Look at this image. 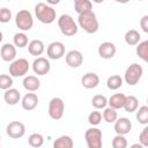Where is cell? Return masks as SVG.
I'll return each instance as SVG.
<instances>
[{
  "label": "cell",
  "mask_w": 148,
  "mask_h": 148,
  "mask_svg": "<svg viewBox=\"0 0 148 148\" xmlns=\"http://www.w3.org/2000/svg\"><path fill=\"white\" fill-rule=\"evenodd\" d=\"M0 57L6 62H12L16 58V46L10 43H6L0 49Z\"/></svg>",
  "instance_id": "obj_14"
},
{
  "label": "cell",
  "mask_w": 148,
  "mask_h": 148,
  "mask_svg": "<svg viewBox=\"0 0 148 148\" xmlns=\"http://www.w3.org/2000/svg\"><path fill=\"white\" fill-rule=\"evenodd\" d=\"M2 39H3V35H2V32L0 31V43L2 42Z\"/></svg>",
  "instance_id": "obj_43"
},
{
  "label": "cell",
  "mask_w": 148,
  "mask_h": 148,
  "mask_svg": "<svg viewBox=\"0 0 148 148\" xmlns=\"http://www.w3.org/2000/svg\"><path fill=\"white\" fill-rule=\"evenodd\" d=\"M77 24L87 34H95L99 28V23H98V20L96 17V14L92 10L79 14Z\"/></svg>",
  "instance_id": "obj_1"
},
{
  "label": "cell",
  "mask_w": 148,
  "mask_h": 148,
  "mask_svg": "<svg viewBox=\"0 0 148 148\" xmlns=\"http://www.w3.org/2000/svg\"><path fill=\"white\" fill-rule=\"evenodd\" d=\"M15 24L23 32L29 31L34 25V17L28 9H21L20 12H17L15 16Z\"/></svg>",
  "instance_id": "obj_5"
},
{
  "label": "cell",
  "mask_w": 148,
  "mask_h": 148,
  "mask_svg": "<svg viewBox=\"0 0 148 148\" xmlns=\"http://www.w3.org/2000/svg\"><path fill=\"white\" fill-rule=\"evenodd\" d=\"M81 84L86 89H94L99 84V76L96 73H86L81 79Z\"/></svg>",
  "instance_id": "obj_17"
},
{
  "label": "cell",
  "mask_w": 148,
  "mask_h": 148,
  "mask_svg": "<svg viewBox=\"0 0 148 148\" xmlns=\"http://www.w3.org/2000/svg\"><path fill=\"white\" fill-rule=\"evenodd\" d=\"M13 43L15 46L23 49L28 45V36L24 32H16L13 37Z\"/></svg>",
  "instance_id": "obj_30"
},
{
  "label": "cell",
  "mask_w": 148,
  "mask_h": 148,
  "mask_svg": "<svg viewBox=\"0 0 148 148\" xmlns=\"http://www.w3.org/2000/svg\"><path fill=\"white\" fill-rule=\"evenodd\" d=\"M46 2L50 5V6H53V5H58L60 2V0H46Z\"/></svg>",
  "instance_id": "obj_39"
},
{
  "label": "cell",
  "mask_w": 148,
  "mask_h": 148,
  "mask_svg": "<svg viewBox=\"0 0 148 148\" xmlns=\"http://www.w3.org/2000/svg\"><path fill=\"white\" fill-rule=\"evenodd\" d=\"M135 52L139 58H141L143 61H148V40L139 42L136 44Z\"/></svg>",
  "instance_id": "obj_27"
},
{
  "label": "cell",
  "mask_w": 148,
  "mask_h": 148,
  "mask_svg": "<svg viewBox=\"0 0 148 148\" xmlns=\"http://www.w3.org/2000/svg\"><path fill=\"white\" fill-rule=\"evenodd\" d=\"M13 86V76L8 74H0V89L7 90Z\"/></svg>",
  "instance_id": "obj_33"
},
{
  "label": "cell",
  "mask_w": 148,
  "mask_h": 148,
  "mask_svg": "<svg viewBox=\"0 0 148 148\" xmlns=\"http://www.w3.org/2000/svg\"><path fill=\"white\" fill-rule=\"evenodd\" d=\"M124 39H125V42H126L127 45L134 46V45H136L141 40V35H140V32L138 30L131 29V30L126 31V34L124 36Z\"/></svg>",
  "instance_id": "obj_22"
},
{
  "label": "cell",
  "mask_w": 148,
  "mask_h": 148,
  "mask_svg": "<svg viewBox=\"0 0 148 148\" xmlns=\"http://www.w3.org/2000/svg\"><path fill=\"white\" fill-rule=\"evenodd\" d=\"M140 27L143 32H148V15H143L140 20Z\"/></svg>",
  "instance_id": "obj_38"
},
{
  "label": "cell",
  "mask_w": 148,
  "mask_h": 148,
  "mask_svg": "<svg viewBox=\"0 0 148 148\" xmlns=\"http://www.w3.org/2000/svg\"><path fill=\"white\" fill-rule=\"evenodd\" d=\"M91 105L96 109V110H99V109H104L106 105H108V98L104 96V95H95L92 98H91Z\"/></svg>",
  "instance_id": "obj_31"
},
{
  "label": "cell",
  "mask_w": 148,
  "mask_h": 148,
  "mask_svg": "<svg viewBox=\"0 0 148 148\" xmlns=\"http://www.w3.org/2000/svg\"><path fill=\"white\" fill-rule=\"evenodd\" d=\"M12 20V10L7 7L0 8V23H8Z\"/></svg>",
  "instance_id": "obj_36"
},
{
  "label": "cell",
  "mask_w": 148,
  "mask_h": 148,
  "mask_svg": "<svg viewBox=\"0 0 148 148\" xmlns=\"http://www.w3.org/2000/svg\"><path fill=\"white\" fill-rule=\"evenodd\" d=\"M46 54L52 60H59L65 56V45L61 42H52L46 49Z\"/></svg>",
  "instance_id": "obj_10"
},
{
  "label": "cell",
  "mask_w": 148,
  "mask_h": 148,
  "mask_svg": "<svg viewBox=\"0 0 148 148\" xmlns=\"http://www.w3.org/2000/svg\"><path fill=\"white\" fill-rule=\"evenodd\" d=\"M139 142L142 147H148V127L147 126L141 131L139 135Z\"/></svg>",
  "instance_id": "obj_37"
},
{
  "label": "cell",
  "mask_w": 148,
  "mask_h": 148,
  "mask_svg": "<svg viewBox=\"0 0 148 148\" xmlns=\"http://www.w3.org/2000/svg\"><path fill=\"white\" fill-rule=\"evenodd\" d=\"M74 9L77 14L92 10V2L90 0H77L74 1Z\"/></svg>",
  "instance_id": "obj_24"
},
{
  "label": "cell",
  "mask_w": 148,
  "mask_h": 148,
  "mask_svg": "<svg viewBox=\"0 0 148 148\" xmlns=\"http://www.w3.org/2000/svg\"><path fill=\"white\" fill-rule=\"evenodd\" d=\"M38 96L34 92V91H29L28 94H25L22 99H21V104H22V108L25 110V111H31L34 110L37 105H38Z\"/></svg>",
  "instance_id": "obj_16"
},
{
  "label": "cell",
  "mask_w": 148,
  "mask_h": 148,
  "mask_svg": "<svg viewBox=\"0 0 148 148\" xmlns=\"http://www.w3.org/2000/svg\"><path fill=\"white\" fill-rule=\"evenodd\" d=\"M51 69L50 61L44 57H37L32 62V71L37 75H46Z\"/></svg>",
  "instance_id": "obj_11"
},
{
  "label": "cell",
  "mask_w": 148,
  "mask_h": 148,
  "mask_svg": "<svg viewBox=\"0 0 148 148\" xmlns=\"http://www.w3.org/2000/svg\"><path fill=\"white\" fill-rule=\"evenodd\" d=\"M6 133L12 139H20L25 134V126L22 121H10L6 127Z\"/></svg>",
  "instance_id": "obj_9"
},
{
  "label": "cell",
  "mask_w": 148,
  "mask_h": 148,
  "mask_svg": "<svg viewBox=\"0 0 148 148\" xmlns=\"http://www.w3.org/2000/svg\"><path fill=\"white\" fill-rule=\"evenodd\" d=\"M125 99H126V95L125 94L117 92V94H113L108 99V104H109V106H111V108H113L116 110H119V109H123Z\"/></svg>",
  "instance_id": "obj_21"
},
{
  "label": "cell",
  "mask_w": 148,
  "mask_h": 148,
  "mask_svg": "<svg viewBox=\"0 0 148 148\" xmlns=\"http://www.w3.org/2000/svg\"><path fill=\"white\" fill-rule=\"evenodd\" d=\"M84 139L88 148H101L102 147V131L97 127L88 128L84 133Z\"/></svg>",
  "instance_id": "obj_8"
},
{
  "label": "cell",
  "mask_w": 148,
  "mask_h": 148,
  "mask_svg": "<svg viewBox=\"0 0 148 148\" xmlns=\"http://www.w3.org/2000/svg\"><path fill=\"white\" fill-rule=\"evenodd\" d=\"M65 60L67 66H69L71 68H77L83 62V54L79 50H71L67 52Z\"/></svg>",
  "instance_id": "obj_12"
},
{
  "label": "cell",
  "mask_w": 148,
  "mask_h": 148,
  "mask_svg": "<svg viewBox=\"0 0 148 148\" xmlns=\"http://www.w3.org/2000/svg\"><path fill=\"white\" fill-rule=\"evenodd\" d=\"M142 74H143V68L141 65L136 64V62H133L131 64L126 71H125V74H124V81L128 84V86H135L136 83H139L140 79L142 77Z\"/></svg>",
  "instance_id": "obj_4"
},
{
  "label": "cell",
  "mask_w": 148,
  "mask_h": 148,
  "mask_svg": "<svg viewBox=\"0 0 148 148\" xmlns=\"http://www.w3.org/2000/svg\"><path fill=\"white\" fill-rule=\"evenodd\" d=\"M28 51L31 56L39 57L44 53L45 51V45L40 39H32L31 42L28 43Z\"/></svg>",
  "instance_id": "obj_19"
},
{
  "label": "cell",
  "mask_w": 148,
  "mask_h": 148,
  "mask_svg": "<svg viewBox=\"0 0 148 148\" xmlns=\"http://www.w3.org/2000/svg\"><path fill=\"white\" fill-rule=\"evenodd\" d=\"M73 1H77V0H73Z\"/></svg>",
  "instance_id": "obj_46"
},
{
  "label": "cell",
  "mask_w": 148,
  "mask_h": 148,
  "mask_svg": "<svg viewBox=\"0 0 148 148\" xmlns=\"http://www.w3.org/2000/svg\"><path fill=\"white\" fill-rule=\"evenodd\" d=\"M132 130V123L128 118L126 117H121V118H117L114 121V132L117 134H121V135H126L131 132Z\"/></svg>",
  "instance_id": "obj_15"
},
{
  "label": "cell",
  "mask_w": 148,
  "mask_h": 148,
  "mask_svg": "<svg viewBox=\"0 0 148 148\" xmlns=\"http://www.w3.org/2000/svg\"><path fill=\"white\" fill-rule=\"evenodd\" d=\"M65 111V103L60 97H53L49 102V116L53 120H59L62 118Z\"/></svg>",
  "instance_id": "obj_7"
},
{
  "label": "cell",
  "mask_w": 148,
  "mask_h": 148,
  "mask_svg": "<svg viewBox=\"0 0 148 148\" xmlns=\"http://www.w3.org/2000/svg\"><path fill=\"white\" fill-rule=\"evenodd\" d=\"M132 147H133V148H135V147H139V148H141V147H142V146H141V145H140V143H136V145H133V146H132Z\"/></svg>",
  "instance_id": "obj_42"
},
{
  "label": "cell",
  "mask_w": 148,
  "mask_h": 148,
  "mask_svg": "<svg viewBox=\"0 0 148 148\" xmlns=\"http://www.w3.org/2000/svg\"><path fill=\"white\" fill-rule=\"evenodd\" d=\"M0 143H1V138H0Z\"/></svg>",
  "instance_id": "obj_45"
},
{
  "label": "cell",
  "mask_w": 148,
  "mask_h": 148,
  "mask_svg": "<svg viewBox=\"0 0 148 148\" xmlns=\"http://www.w3.org/2000/svg\"><path fill=\"white\" fill-rule=\"evenodd\" d=\"M102 118L108 123V124H112L116 121V119L118 118V113H117V110L109 106V108H104V111L102 113Z\"/></svg>",
  "instance_id": "obj_28"
},
{
  "label": "cell",
  "mask_w": 148,
  "mask_h": 148,
  "mask_svg": "<svg viewBox=\"0 0 148 148\" xmlns=\"http://www.w3.org/2000/svg\"><path fill=\"white\" fill-rule=\"evenodd\" d=\"M73 146H74V142L69 135H60L53 142L54 148H72Z\"/></svg>",
  "instance_id": "obj_23"
},
{
  "label": "cell",
  "mask_w": 148,
  "mask_h": 148,
  "mask_svg": "<svg viewBox=\"0 0 148 148\" xmlns=\"http://www.w3.org/2000/svg\"><path fill=\"white\" fill-rule=\"evenodd\" d=\"M138 1H143V0H138Z\"/></svg>",
  "instance_id": "obj_44"
},
{
  "label": "cell",
  "mask_w": 148,
  "mask_h": 148,
  "mask_svg": "<svg viewBox=\"0 0 148 148\" xmlns=\"http://www.w3.org/2000/svg\"><path fill=\"white\" fill-rule=\"evenodd\" d=\"M28 143L29 146L35 147V148L42 147L44 145V136L40 133H32L28 138Z\"/></svg>",
  "instance_id": "obj_29"
},
{
  "label": "cell",
  "mask_w": 148,
  "mask_h": 148,
  "mask_svg": "<svg viewBox=\"0 0 148 148\" xmlns=\"http://www.w3.org/2000/svg\"><path fill=\"white\" fill-rule=\"evenodd\" d=\"M90 1H92L94 3H102V2H104V0H90Z\"/></svg>",
  "instance_id": "obj_41"
},
{
  "label": "cell",
  "mask_w": 148,
  "mask_h": 148,
  "mask_svg": "<svg viewBox=\"0 0 148 148\" xmlns=\"http://www.w3.org/2000/svg\"><path fill=\"white\" fill-rule=\"evenodd\" d=\"M7 1H10V0H7Z\"/></svg>",
  "instance_id": "obj_47"
},
{
  "label": "cell",
  "mask_w": 148,
  "mask_h": 148,
  "mask_svg": "<svg viewBox=\"0 0 148 148\" xmlns=\"http://www.w3.org/2000/svg\"><path fill=\"white\" fill-rule=\"evenodd\" d=\"M116 51H117L116 45L113 43H111V42H104V43H102L98 46V50H97L98 56L102 59H111V58H113L114 54H116Z\"/></svg>",
  "instance_id": "obj_13"
},
{
  "label": "cell",
  "mask_w": 148,
  "mask_h": 148,
  "mask_svg": "<svg viewBox=\"0 0 148 148\" xmlns=\"http://www.w3.org/2000/svg\"><path fill=\"white\" fill-rule=\"evenodd\" d=\"M35 15L39 22L44 24H51L56 21L57 13L52 6L44 2H39L35 6Z\"/></svg>",
  "instance_id": "obj_2"
},
{
  "label": "cell",
  "mask_w": 148,
  "mask_h": 148,
  "mask_svg": "<svg viewBox=\"0 0 148 148\" xmlns=\"http://www.w3.org/2000/svg\"><path fill=\"white\" fill-rule=\"evenodd\" d=\"M123 82H124L123 77L120 75L114 74V75H111L110 77H108V80H106V87L110 90H117V89H119L123 86Z\"/></svg>",
  "instance_id": "obj_26"
},
{
  "label": "cell",
  "mask_w": 148,
  "mask_h": 148,
  "mask_svg": "<svg viewBox=\"0 0 148 148\" xmlns=\"http://www.w3.org/2000/svg\"><path fill=\"white\" fill-rule=\"evenodd\" d=\"M29 61L24 58L14 59L9 65V75L13 77L24 76L29 71Z\"/></svg>",
  "instance_id": "obj_6"
},
{
  "label": "cell",
  "mask_w": 148,
  "mask_h": 148,
  "mask_svg": "<svg viewBox=\"0 0 148 148\" xmlns=\"http://www.w3.org/2000/svg\"><path fill=\"white\" fill-rule=\"evenodd\" d=\"M58 27L64 36L72 37L77 34V24L69 14H62L58 18Z\"/></svg>",
  "instance_id": "obj_3"
},
{
  "label": "cell",
  "mask_w": 148,
  "mask_h": 148,
  "mask_svg": "<svg viewBox=\"0 0 148 148\" xmlns=\"http://www.w3.org/2000/svg\"><path fill=\"white\" fill-rule=\"evenodd\" d=\"M116 2H118V3H127V2H130V0H114Z\"/></svg>",
  "instance_id": "obj_40"
},
{
  "label": "cell",
  "mask_w": 148,
  "mask_h": 148,
  "mask_svg": "<svg viewBox=\"0 0 148 148\" xmlns=\"http://www.w3.org/2000/svg\"><path fill=\"white\" fill-rule=\"evenodd\" d=\"M112 147L113 148H126L127 147V140H126L125 135L117 134L112 139Z\"/></svg>",
  "instance_id": "obj_34"
},
{
  "label": "cell",
  "mask_w": 148,
  "mask_h": 148,
  "mask_svg": "<svg viewBox=\"0 0 148 148\" xmlns=\"http://www.w3.org/2000/svg\"><path fill=\"white\" fill-rule=\"evenodd\" d=\"M138 106H139V101L135 96H133V95L126 96V99H125V103H124V106H123L126 112L132 113V112L136 111Z\"/></svg>",
  "instance_id": "obj_25"
},
{
  "label": "cell",
  "mask_w": 148,
  "mask_h": 148,
  "mask_svg": "<svg viewBox=\"0 0 148 148\" xmlns=\"http://www.w3.org/2000/svg\"><path fill=\"white\" fill-rule=\"evenodd\" d=\"M22 84H23V88L28 91H37L40 87V81L35 75H28V76H24Z\"/></svg>",
  "instance_id": "obj_20"
},
{
  "label": "cell",
  "mask_w": 148,
  "mask_h": 148,
  "mask_svg": "<svg viewBox=\"0 0 148 148\" xmlns=\"http://www.w3.org/2000/svg\"><path fill=\"white\" fill-rule=\"evenodd\" d=\"M102 121V113L99 111H92L88 116V123L91 126H97Z\"/></svg>",
  "instance_id": "obj_35"
},
{
  "label": "cell",
  "mask_w": 148,
  "mask_h": 148,
  "mask_svg": "<svg viewBox=\"0 0 148 148\" xmlns=\"http://www.w3.org/2000/svg\"><path fill=\"white\" fill-rule=\"evenodd\" d=\"M136 120L142 124V125H147L148 124V106L147 105H142L139 109H136Z\"/></svg>",
  "instance_id": "obj_32"
},
{
  "label": "cell",
  "mask_w": 148,
  "mask_h": 148,
  "mask_svg": "<svg viewBox=\"0 0 148 148\" xmlns=\"http://www.w3.org/2000/svg\"><path fill=\"white\" fill-rule=\"evenodd\" d=\"M21 99V94L17 89L15 88H8L7 90H5L3 94V101L8 104V105H16Z\"/></svg>",
  "instance_id": "obj_18"
}]
</instances>
